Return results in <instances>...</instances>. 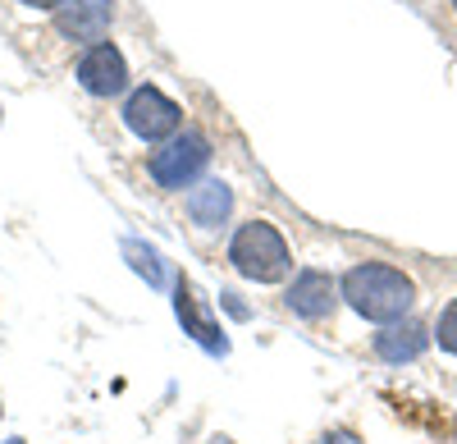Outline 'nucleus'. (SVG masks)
Segmentation results:
<instances>
[{
  "instance_id": "obj_1",
  "label": "nucleus",
  "mask_w": 457,
  "mask_h": 444,
  "mask_svg": "<svg viewBox=\"0 0 457 444\" xmlns=\"http://www.w3.org/2000/svg\"><path fill=\"white\" fill-rule=\"evenodd\" d=\"M343 298L348 307L366 321H379V325H394L411 312L416 303V284L398 271V266H385V262H366V266H353L343 275Z\"/></svg>"
},
{
  "instance_id": "obj_2",
  "label": "nucleus",
  "mask_w": 457,
  "mask_h": 444,
  "mask_svg": "<svg viewBox=\"0 0 457 444\" xmlns=\"http://www.w3.org/2000/svg\"><path fill=\"white\" fill-rule=\"evenodd\" d=\"M228 262H234V271L243 280H256V284H275L288 275V243L279 239L275 225H265V220H252V225H243L234 234V243H228Z\"/></svg>"
},
{
  "instance_id": "obj_3",
  "label": "nucleus",
  "mask_w": 457,
  "mask_h": 444,
  "mask_svg": "<svg viewBox=\"0 0 457 444\" xmlns=\"http://www.w3.org/2000/svg\"><path fill=\"white\" fill-rule=\"evenodd\" d=\"M206 161H211V142L187 129L183 138H174L165 147V152L151 156V179H156L161 188H187V183L206 170Z\"/></svg>"
},
{
  "instance_id": "obj_4",
  "label": "nucleus",
  "mask_w": 457,
  "mask_h": 444,
  "mask_svg": "<svg viewBox=\"0 0 457 444\" xmlns=\"http://www.w3.org/2000/svg\"><path fill=\"white\" fill-rule=\"evenodd\" d=\"M174 316H179V325H183V335H193L206 353H215V357H224V353H228V339H224V330H220V321H215L211 303L202 298L197 284L187 280V275L174 284Z\"/></svg>"
},
{
  "instance_id": "obj_5",
  "label": "nucleus",
  "mask_w": 457,
  "mask_h": 444,
  "mask_svg": "<svg viewBox=\"0 0 457 444\" xmlns=\"http://www.w3.org/2000/svg\"><path fill=\"white\" fill-rule=\"evenodd\" d=\"M124 124L142 138V142H161L179 129V105L161 92V88H137L124 105Z\"/></svg>"
},
{
  "instance_id": "obj_6",
  "label": "nucleus",
  "mask_w": 457,
  "mask_h": 444,
  "mask_svg": "<svg viewBox=\"0 0 457 444\" xmlns=\"http://www.w3.org/2000/svg\"><path fill=\"white\" fill-rule=\"evenodd\" d=\"M79 83L92 96H120L129 88V64H124V55L114 51L110 42H101V46H92L79 60Z\"/></svg>"
},
{
  "instance_id": "obj_7",
  "label": "nucleus",
  "mask_w": 457,
  "mask_h": 444,
  "mask_svg": "<svg viewBox=\"0 0 457 444\" xmlns=\"http://www.w3.org/2000/svg\"><path fill=\"white\" fill-rule=\"evenodd\" d=\"M110 19H114L110 0H64L55 10V28L64 37H73V42H96V46H101Z\"/></svg>"
},
{
  "instance_id": "obj_8",
  "label": "nucleus",
  "mask_w": 457,
  "mask_h": 444,
  "mask_svg": "<svg viewBox=\"0 0 457 444\" xmlns=\"http://www.w3.org/2000/svg\"><path fill=\"white\" fill-rule=\"evenodd\" d=\"M334 293H338V284L325 275V271H302L293 284H288V307L302 316V321H325L329 312H334Z\"/></svg>"
},
{
  "instance_id": "obj_9",
  "label": "nucleus",
  "mask_w": 457,
  "mask_h": 444,
  "mask_svg": "<svg viewBox=\"0 0 457 444\" xmlns=\"http://www.w3.org/2000/svg\"><path fill=\"white\" fill-rule=\"evenodd\" d=\"M426 344H430V335H426V330L421 325H416V321H394V325H385V330H379V335H375V357L379 362H389V366H403V362H416V357H421L426 353Z\"/></svg>"
},
{
  "instance_id": "obj_10",
  "label": "nucleus",
  "mask_w": 457,
  "mask_h": 444,
  "mask_svg": "<svg viewBox=\"0 0 457 444\" xmlns=\"http://www.w3.org/2000/svg\"><path fill=\"white\" fill-rule=\"evenodd\" d=\"M228 211H234V193H228L220 179H211V183H202V188L187 193V215H193L202 230H215Z\"/></svg>"
},
{
  "instance_id": "obj_11",
  "label": "nucleus",
  "mask_w": 457,
  "mask_h": 444,
  "mask_svg": "<svg viewBox=\"0 0 457 444\" xmlns=\"http://www.w3.org/2000/svg\"><path fill=\"white\" fill-rule=\"evenodd\" d=\"M124 256H129V266H133L151 289H161V284H165V266H161L156 247H146V243H137V239H124Z\"/></svg>"
},
{
  "instance_id": "obj_12",
  "label": "nucleus",
  "mask_w": 457,
  "mask_h": 444,
  "mask_svg": "<svg viewBox=\"0 0 457 444\" xmlns=\"http://www.w3.org/2000/svg\"><path fill=\"white\" fill-rule=\"evenodd\" d=\"M435 339H439V348H444V353H453V357H457V298L439 312V321H435Z\"/></svg>"
},
{
  "instance_id": "obj_13",
  "label": "nucleus",
  "mask_w": 457,
  "mask_h": 444,
  "mask_svg": "<svg viewBox=\"0 0 457 444\" xmlns=\"http://www.w3.org/2000/svg\"><path fill=\"white\" fill-rule=\"evenodd\" d=\"M320 444H361V440H357L353 431H329V435H325Z\"/></svg>"
},
{
  "instance_id": "obj_14",
  "label": "nucleus",
  "mask_w": 457,
  "mask_h": 444,
  "mask_svg": "<svg viewBox=\"0 0 457 444\" xmlns=\"http://www.w3.org/2000/svg\"><path fill=\"white\" fill-rule=\"evenodd\" d=\"M220 303H224L228 312H234V316H247V307L238 303V293H220Z\"/></svg>"
},
{
  "instance_id": "obj_15",
  "label": "nucleus",
  "mask_w": 457,
  "mask_h": 444,
  "mask_svg": "<svg viewBox=\"0 0 457 444\" xmlns=\"http://www.w3.org/2000/svg\"><path fill=\"white\" fill-rule=\"evenodd\" d=\"M23 5H32V10H60L64 0H23Z\"/></svg>"
},
{
  "instance_id": "obj_16",
  "label": "nucleus",
  "mask_w": 457,
  "mask_h": 444,
  "mask_svg": "<svg viewBox=\"0 0 457 444\" xmlns=\"http://www.w3.org/2000/svg\"><path fill=\"white\" fill-rule=\"evenodd\" d=\"M5 444H23V440H5Z\"/></svg>"
},
{
  "instance_id": "obj_17",
  "label": "nucleus",
  "mask_w": 457,
  "mask_h": 444,
  "mask_svg": "<svg viewBox=\"0 0 457 444\" xmlns=\"http://www.w3.org/2000/svg\"><path fill=\"white\" fill-rule=\"evenodd\" d=\"M215 444H228V440H215Z\"/></svg>"
},
{
  "instance_id": "obj_18",
  "label": "nucleus",
  "mask_w": 457,
  "mask_h": 444,
  "mask_svg": "<svg viewBox=\"0 0 457 444\" xmlns=\"http://www.w3.org/2000/svg\"><path fill=\"white\" fill-rule=\"evenodd\" d=\"M453 5H457V0H453Z\"/></svg>"
}]
</instances>
